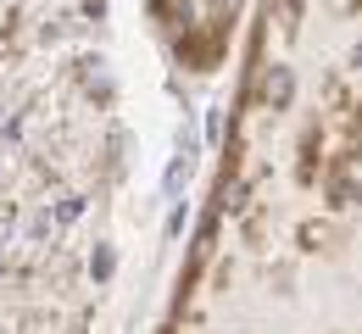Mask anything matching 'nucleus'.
Segmentation results:
<instances>
[{
	"instance_id": "nucleus-1",
	"label": "nucleus",
	"mask_w": 362,
	"mask_h": 334,
	"mask_svg": "<svg viewBox=\"0 0 362 334\" xmlns=\"http://www.w3.org/2000/svg\"><path fill=\"white\" fill-rule=\"evenodd\" d=\"M240 201L273 245V334H362V0H268Z\"/></svg>"
}]
</instances>
